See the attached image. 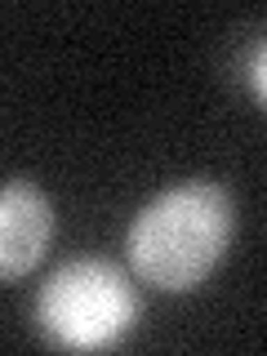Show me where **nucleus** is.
<instances>
[{
    "instance_id": "1",
    "label": "nucleus",
    "mask_w": 267,
    "mask_h": 356,
    "mask_svg": "<svg viewBox=\"0 0 267 356\" xmlns=\"http://www.w3.org/2000/svg\"><path fill=\"white\" fill-rule=\"evenodd\" d=\"M236 232V205L222 183H178L134 214L125 254L143 285L187 294L222 263Z\"/></svg>"
},
{
    "instance_id": "2",
    "label": "nucleus",
    "mask_w": 267,
    "mask_h": 356,
    "mask_svg": "<svg viewBox=\"0 0 267 356\" xmlns=\"http://www.w3.org/2000/svg\"><path fill=\"white\" fill-rule=\"evenodd\" d=\"M36 325L54 348L103 352L138 325V289L116 263L76 259L44 276L36 294Z\"/></svg>"
},
{
    "instance_id": "3",
    "label": "nucleus",
    "mask_w": 267,
    "mask_h": 356,
    "mask_svg": "<svg viewBox=\"0 0 267 356\" xmlns=\"http://www.w3.org/2000/svg\"><path fill=\"white\" fill-rule=\"evenodd\" d=\"M54 241V205L27 178L0 187V281L36 272Z\"/></svg>"
},
{
    "instance_id": "4",
    "label": "nucleus",
    "mask_w": 267,
    "mask_h": 356,
    "mask_svg": "<svg viewBox=\"0 0 267 356\" xmlns=\"http://www.w3.org/2000/svg\"><path fill=\"white\" fill-rule=\"evenodd\" d=\"M245 76H250L254 98L263 103V98H267V76H263V40H254V58H250V72H245Z\"/></svg>"
}]
</instances>
